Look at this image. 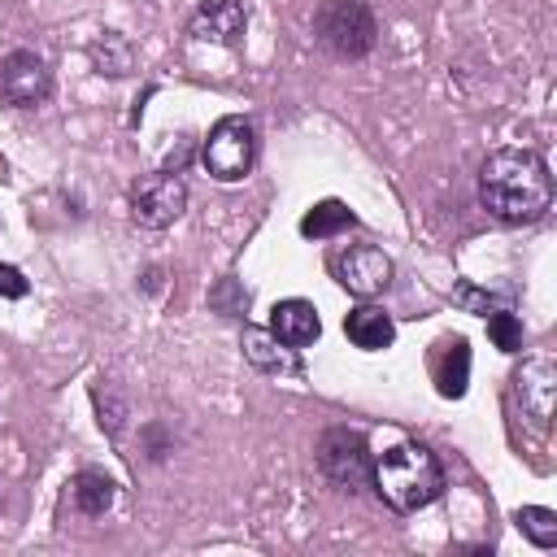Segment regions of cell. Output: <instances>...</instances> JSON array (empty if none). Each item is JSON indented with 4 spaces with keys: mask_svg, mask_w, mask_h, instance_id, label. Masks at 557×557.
<instances>
[{
    "mask_svg": "<svg viewBox=\"0 0 557 557\" xmlns=\"http://www.w3.org/2000/svg\"><path fill=\"white\" fill-rule=\"evenodd\" d=\"M553 200V174L535 148H496L479 165V205L496 222H535Z\"/></svg>",
    "mask_w": 557,
    "mask_h": 557,
    "instance_id": "1",
    "label": "cell"
},
{
    "mask_svg": "<svg viewBox=\"0 0 557 557\" xmlns=\"http://www.w3.org/2000/svg\"><path fill=\"white\" fill-rule=\"evenodd\" d=\"M444 466L426 444H392L383 457L370 461V487L374 496L396 513H418L431 500L444 496Z\"/></svg>",
    "mask_w": 557,
    "mask_h": 557,
    "instance_id": "2",
    "label": "cell"
},
{
    "mask_svg": "<svg viewBox=\"0 0 557 557\" xmlns=\"http://www.w3.org/2000/svg\"><path fill=\"white\" fill-rule=\"evenodd\" d=\"M313 35L339 61H361L379 44V22L366 0H322L313 17Z\"/></svg>",
    "mask_w": 557,
    "mask_h": 557,
    "instance_id": "3",
    "label": "cell"
},
{
    "mask_svg": "<svg viewBox=\"0 0 557 557\" xmlns=\"http://www.w3.org/2000/svg\"><path fill=\"white\" fill-rule=\"evenodd\" d=\"M257 161V131L244 113H226L209 126L205 144H200V165L209 170V178L218 183H239L248 178Z\"/></svg>",
    "mask_w": 557,
    "mask_h": 557,
    "instance_id": "4",
    "label": "cell"
},
{
    "mask_svg": "<svg viewBox=\"0 0 557 557\" xmlns=\"http://www.w3.org/2000/svg\"><path fill=\"white\" fill-rule=\"evenodd\" d=\"M187 209V183L178 178V170H152L139 174L131 183V218L148 231H165L170 222H178Z\"/></svg>",
    "mask_w": 557,
    "mask_h": 557,
    "instance_id": "5",
    "label": "cell"
},
{
    "mask_svg": "<svg viewBox=\"0 0 557 557\" xmlns=\"http://www.w3.org/2000/svg\"><path fill=\"white\" fill-rule=\"evenodd\" d=\"M370 444L361 431L348 426H331L318 440V470L339 487V492H361L370 487Z\"/></svg>",
    "mask_w": 557,
    "mask_h": 557,
    "instance_id": "6",
    "label": "cell"
},
{
    "mask_svg": "<svg viewBox=\"0 0 557 557\" xmlns=\"http://www.w3.org/2000/svg\"><path fill=\"white\" fill-rule=\"evenodd\" d=\"M509 392L527 418L531 431H548L553 426V405H557V361L553 357H527L513 379H509Z\"/></svg>",
    "mask_w": 557,
    "mask_h": 557,
    "instance_id": "7",
    "label": "cell"
},
{
    "mask_svg": "<svg viewBox=\"0 0 557 557\" xmlns=\"http://www.w3.org/2000/svg\"><path fill=\"white\" fill-rule=\"evenodd\" d=\"M48 91H52V70L39 52L13 48V52L0 57V100L30 109V104L48 100Z\"/></svg>",
    "mask_w": 557,
    "mask_h": 557,
    "instance_id": "8",
    "label": "cell"
},
{
    "mask_svg": "<svg viewBox=\"0 0 557 557\" xmlns=\"http://www.w3.org/2000/svg\"><path fill=\"white\" fill-rule=\"evenodd\" d=\"M331 270H335V278H339V287H348V292L361 296V300L387 292V283H392V257H387L383 248H374V244H352V248H344V252L331 261Z\"/></svg>",
    "mask_w": 557,
    "mask_h": 557,
    "instance_id": "9",
    "label": "cell"
},
{
    "mask_svg": "<svg viewBox=\"0 0 557 557\" xmlns=\"http://www.w3.org/2000/svg\"><path fill=\"white\" fill-rule=\"evenodd\" d=\"M248 30V13L239 0H200L196 13L187 17V35L200 44H218V48H235Z\"/></svg>",
    "mask_w": 557,
    "mask_h": 557,
    "instance_id": "10",
    "label": "cell"
},
{
    "mask_svg": "<svg viewBox=\"0 0 557 557\" xmlns=\"http://www.w3.org/2000/svg\"><path fill=\"white\" fill-rule=\"evenodd\" d=\"M270 335L278 344H287V348H309L322 335V318H318V309L309 300L287 296V300H278L270 309Z\"/></svg>",
    "mask_w": 557,
    "mask_h": 557,
    "instance_id": "11",
    "label": "cell"
},
{
    "mask_svg": "<svg viewBox=\"0 0 557 557\" xmlns=\"http://www.w3.org/2000/svg\"><path fill=\"white\" fill-rule=\"evenodd\" d=\"M344 335H348L361 352H383V348H392V339H396V322H392V313H383L379 305L361 300L357 309L344 313Z\"/></svg>",
    "mask_w": 557,
    "mask_h": 557,
    "instance_id": "12",
    "label": "cell"
},
{
    "mask_svg": "<svg viewBox=\"0 0 557 557\" xmlns=\"http://www.w3.org/2000/svg\"><path fill=\"white\" fill-rule=\"evenodd\" d=\"M431 370H435V387L440 396L457 400L466 396V383H470V348L461 335H448L435 344V357H431Z\"/></svg>",
    "mask_w": 557,
    "mask_h": 557,
    "instance_id": "13",
    "label": "cell"
},
{
    "mask_svg": "<svg viewBox=\"0 0 557 557\" xmlns=\"http://www.w3.org/2000/svg\"><path fill=\"white\" fill-rule=\"evenodd\" d=\"M113 496H117V483L104 470H78L70 479V500L83 518H104L113 509Z\"/></svg>",
    "mask_w": 557,
    "mask_h": 557,
    "instance_id": "14",
    "label": "cell"
},
{
    "mask_svg": "<svg viewBox=\"0 0 557 557\" xmlns=\"http://www.w3.org/2000/svg\"><path fill=\"white\" fill-rule=\"evenodd\" d=\"M244 357L257 366V370H265V374H287V370H296V357L287 352V344H278L270 331H261V326H244Z\"/></svg>",
    "mask_w": 557,
    "mask_h": 557,
    "instance_id": "15",
    "label": "cell"
},
{
    "mask_svg": "<svg viewBox=\"0 0 557 557\" xmlns=\"http://www.w3.org/2000/svg\"><path fill=\"white\" fill-rule=\"evenodd\" d=\"M348 226H357V213H352L344 200H318V205L300 218V235H309V239H331V235H339V231H348Z\"/></svg>",
    "mask_w": 557,
    "mask_h": 557,
    "instance_id": "16",
    "label": "cell"
},
{
    "mask_svg": "<svg viewBox=\"0 0 557 557\" xmlns=\"http://www.w3.org/2000/svg\"><path fill=\"white\" fill-rule=\"evenodd\" d=\"M91 65H96V74L126 78L131 65H135V48H131V39L117 35V30H104V35L91 44Z\"/></svg>",
    "mask_w": 557,
    "mask_h": 557,
    "instance_id": "17",
    "label": "cell"
},
{
    "mask_svg": "<svg viewBox=\"0 0 557 557\" xmlns=\"http://www.w3.org/2000/svg\"><path fill=\"white\" fill-rule=\"evenodd\" d=\"M513 522H518V531H522L535 548H557V513H553L548 505H522V509L513 513Z\"/></svg>",
    "mask_w": 557,
    "mask_h": 557,
    "instance_id": "18",
    "label": "cell"
},
{
    "mask_svg": "<svg viewBox=\"0 0 557 557\" xmlns=\"http://www.w3.org/2000/svg\"><path fill=\"white\" fill-rule=\"evenodd\" d=\"M487 335H492V344H496L500 352H518V348H522V318L500 305V309L487 313Z\"/></svg>",
    "mask_w": 557,
    "mask_h": 557,
    "instance_id": "19",
    "label": "cell"
},
{
    "mask_svg": "<svg viewBox=\"0 0 557 557\" xmlns=\"http://www.w3.org/2000/svg\"><path fill=\"white\" fill-rule=\"evenodd\" d=\"M453 305H457V309H466V313H479V318H487L492 309H500V305H505V296H496V292H487V287H474L470 278H461V283L453 287Z\"/></svg>",
    "mask_w": 557,
    "mask_h": 557,
    "instance_id": "20",
    "label": "cell"
},
{
    "mask_svg": "<svg viewBox=\"0 0 557 557\" xmlns=\"http://www.w3.org/2000/svg\"><path fill=\"white\" fill-rule=\"evenodd\" d=\"M26 292H30V278H26L17 265L0 261V300H22Z\"/></svg>",
    "mask_w": 557,
    "mask_h": 557,
    "instance_id": "21",
    "label": "cell"
},
{
    "mask_svg": "<svg viewBox=\"0 0 557 557\" xmlns=\"http://www.w3.org/2000/svg\"><path fill=\"white\" fill-rule=\"evenodd\" d=\"M0 226H4V222H0Z\"/></svg>",
    "mask_w": 557,
    "mask_h": 557,
    "instance_id": "22",
    "label": "cell"
}]
</instances>
